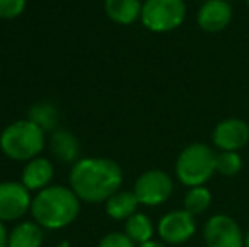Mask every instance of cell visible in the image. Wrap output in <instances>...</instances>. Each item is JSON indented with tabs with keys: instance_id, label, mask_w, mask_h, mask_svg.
<instances>
[{
	"instance_id": "cell-1",
	"label": "cell",
	"mask_w": 249,
	"mask_h": 247,
	"mask_svg": "<svg viewBox=\"0 0 249 247\" xmlns=\"http://www.w3.org/2000/svg\"><path fill=\"white\" fill-rule=\"evenodd\" d=\"M124 181L122 168L110 158H80L70 171V188L82 201L102 203Z\"/></svg>"
},
{
	"instance_id": "cell-2",
	"label": "cell",
	"mask_w": 249,
	"mask_h": 247,
	"mask_svg": "<svg viewBox=\"0 0 249 247\" xmlns=\"http://www.w3.org/2000/svg\"><path fill=\"white\" fill-rule=\"evenodd\" d=\"M80 198L71 188L51 185L37 191L31 203V214L43 229L59 231L76 220L80 214Z\"/></svg>"
},
{
	"instance_id": "cell-3",
	"label": "cell",
	"mask_w": 249,
	"mask_h": 247,
	"mask_svg": "<svg viewBox=\"0 0 249 247\" xmlns=\"http://www.w3.org/2000/svg\"><path fill=\"white\" fill-rule=\"evenodd\" d=\"M46 132L26 120H16L9 124L0 134V151L12 161H31L44 151Z\"/></svg>"
},
{
	"instance_id": "cell-4",
	"label": "cell",
	"mask_w": 249,
	"mask_h": 247,
	"mask_svg": "<svg viewBox=\"0 0 249 247\" xmlns=\"http://www.w3.org/2000/svg\"><path fill=\"white\" fill-rule=\"evenodd\" d=\"M217 173V154L203 142L188 144L178 154L175 175L181 185L194 188L203 186Z\"/></svg>"
},
{
	"instance_id": "cell-5",
	"label": "cell",
	"mask_w": 249,
	"mask_h": 247,
	"mask_svg": "<svg viewBox=\"0 0 249 247\" xmlns=\"http://www.w3.org/2000/svg\"><path fill=\"white\" fill-rule=\"evenodd\" d=\"M187 19L185 0H144L141 22L154 34H164L178 29Z\"/></svg>"
},
{
	"instance_id": "cell-6",
	"label": "cell",
	"mask_w": 249,
	"mask_h": 247,
	"mask_svg": "<svg viewBox=\"0 0 249 247\" xmlns=\"http://www.w3.org/2000/svg\"><path fill=\"white\" fill-rule=\"evenodd\" d=\"M175 183L171 176L163 169H148L134 183V195L139 205L144 207H160L171 198Z\"/></svg>"
},
{
	"instance_id": "cell-7",
	"label": "cell",
	"mask_w": 249,
	"mask_h": 247,
	"mask_svg": "<svg viewBox=\"0 0 249 247\" xmlns=\"http://www.w3.org/2000/svg\"><path fill=\"white\" fill-rule=\"evenodd\" d=\"M202 239L205 247H244V232L239 222L227 214H215L207 218Z\"/></svg>"
},
{
	"instance_id": "cell-8",
	"label": "cell",
	"mask_w": 249,
	"mask_h": 247,
	"mask_svg": "<svg viewBox=\"0 0 249 247\" xmlns=\"http://www.w3.org/2000/svg\"><path fill=\"white\" fill-rule=\"evenodd\" d=\"M197 232V222L192 214H188L185 208L166 212L158 220L156 234L161 242L170 247L187 244Z\"/></svg>"
},
{
	"instance_id": "cell-9",
	"label": "cell",
	"mask_w": 249,
	"mask_h": 247,
	"mask_svg": "<svg viewBox=\"0 0 249 247\" xmlns=\"http://www.w3.org/2000/svg\"><path fill=\"white\" fill-rule=\"evenodd\" d=\"M31 191L20 181L0 183V222H14L31 212Z\"/></svg>"
},
{
	"instance_id": "cell-10",
	"label": "cell",
	"mask_w": 249,
	"mask_h": 247,
	"mask_svg": "<svg viewBox=\"0 0 249 247\" xmlns=\"http://www.w3.org/2000/svg\"><path fill=\"white\" fill-rule=\"evenodd\" d=\"M212 142L220 151L239 152L249 142V125L243 119L231 117L224 119L213 127Z\"/></svg>"
},
{
	"instance_id": "cell-11",
	"label": "cell",
	"mask_w": 249,
	"mask_h": 247,
	"mask_svg": "<svg viewBox=\"0 0 249 247\" xmlns=\"http://www.w3.org/2000/svg\"><path fill=\"white\" fill-rule=\"evenodd\" d=\"M232 7L227 0H205L197 10V26L203 33L215 34L232 22Z\"/></svg>"
},
{
	"instance_id": "cell-12",
	"label": "cell",
	"mask_w": 249,
	"mask_h": 247,
	"mask_svg": "<svg viewBox=\"0 0 249 247\" xmlns=\"http://www.w3.org/2000/svg\"><path fill=\"white\" fill-rule=\"evenodd\" d=\"M53 176H54V166L48 158H37L31 159L26 163L20 175V183L29 191H41L44 188L51 186Z\"/></svg>"
},
{
	"instance_id": "cell-13",
	"label": "cell",
	"mask_w": 249,
	"mask_h": 247,
	"mask_svg": "<svg viewBox=\"0 0 249 247\" xmlns=\"http://www.w3.org/2000/svg\"><path fill=\"white\" fill-rule=\"evenodd\" d=\"M50 149L58 161L75 165L80 159V141L68 129H56L51 134Z\"/></svg>"
},
{
	"instance_id": "cell-14",
	"label": "cell",
	"mask_w": 249,
	"mask_h": 247,
	"mask_svg": "<svg viewBox=\"0 0 249 247\" xmlns=\"http://www.w3.org/2000/svg\"><path fill=\"white\" fill-rule=\"evenodd\" d=\"M105 16L119 26H131L141 20V0H104Z\"/></svg>"
},
{
	"instance_id": "cell-15",
	"label": "cell",
	"mask_w": 249,
	"mask_h": 247,
	"mask_svg": "<svg viewBox=\"0 0 249 247\" xmlns=\"http://www.w3.org/2000/svg\"><path fill=\"white\" fill-rule=\"evenodd\" d=\"M139 201L136 198L134 191L127 190H119L114 193L107 201H105V212L110 218L114 220H127L129 217L138 212Z\"/></svg>"
},
{
	"instance_id": "cell-16",
	"label": "cell",
	"mask_w": 249,
	"mask_h": 247,
	"mask_svg": "<svg viewBox=\"0 0 249 247\" xmlns=\"http://www.w3.org/2000/svg\"><path fill=\"white\" fill-rule=\"evenodd\" d=\"M43 227L36 222H20L9 234V247H41Z\"/></svg>"
},
{
	"instance_id": "cell-17",
	"label": "cell",
	"mask_w": 249,
	"mask_h": 247,
	"mask_svg": "<svg viewBox=\"0 0 249 247\" xmlns=\"http://www.w3.org/2000/svg\"><path fill=\"white\" fill-rule=\"evenodd\" d=\"M124 232L136 246H141L144 242L153 241L156 227H154L149 215L142 214V212H136L132 217H129L125 220Z\"/></svg>"
},
{
	"instance_id": "cell-18",
	"label": "cell",
	"mask_w": 249,
	"mask_h": 247,
	"mask_svg": "<svg viewBox=\"0 0 249 247\" xmlns=\"http://www.w3.org/2000/svg\"><path fill=\"white\" fill-rule=\"evenodd\" d=\"M27 119L39 125L44 132H54L59 124V110L53 102L43 100V102H37L31 107Z\"/></svg>"
},
{
	"instance_id": "cell-19",
	"label": "cell",
	"mask_w": 249,
	"mask_h": 247,
	"mask_svg": "<svg viewBox=\"0 0 249 247\" xmlns=\"http://www.w3.org/2000/svg\"><path fill=\"white\" fill-rule=\"evenodd\" d=\"M210 205H212V193L205 185L188 188V191L183 197V208L194 217L205 214L210 208Z\"/></svg>"
},
{
	"instance_id": "cell-20",
	"label": "cell",
	"mask_w": 249,
	"mask_h": 247,
	"mask_svg": "<svg viewBox=\"0 0 249 247\" xmlns=\"http://www.w3.org/2000/svg\"><path fill=\"white\" fill-rule=\"evenodd\" d=\"M243 169V158L239 152L234 151H220L217 154V173L226 178H232V176L239 175Z\"/></svg>"
},
{
	"instance_id": "cell-21",
	"label": "cell",
	"mask_w": 249,
	"mask_h": 247,
	"mask_svg": "<svg viewBox=\"0 0 249 247\" xmlns=\"http://www.w3.org/2000/svg\"><path fill=\"white\" fill-rule=\"evenodd\" d=\"M27 7V0H0V19L12 20L22 16Z\"/></svg>"
},
{
	"instance_id": "cell-22",
	"label": "cell",
	"mask_w": 249,
	"mask_h": 247,
	"mask_svg": "<svg viewBox=\"0 0 249 247\" xmlns=\"http://www.w3.org/2000/svg\"><path fill=\"white\" fill-rule=\"evenodd\" d=\"M99 247H138V246L125 235V232H110V234L104 235L100 239Z\"/></svg>"
},
{
	"instance_id": "cell-23",
	"label": "cell",
	"mask_w": 249,
	"mask_h": 247,
	"mask_svg": "<svg viewBox=\"0 0 249 247\" xmlns=\"http://www.w3.org/2000/svg\"><path fill=\"white\" fill-rule=\"evenodd\" d=\"M0 247H9V232L3 222H0Z\"/></svg>"
},
{
	"instance_id": "cell-24",
	"label": "cell",
	"mask_w": 249,
	"mask_h": 247,
	"mask_svg": "<svg viewBox=\"0 0 249 247\" xmlns=\"http://www.w3.org/2000/svg\"><path fill=\"white\" fill-rule=\"evenodd\" d=\"M138 247H170L168 244H164V242H161V241H149V242H144V244H141V246H138Z\"/></svg>"
},
{
	"instance_id": "cell-25",
	"label": "cell",
	"mask_w": 249,
	"mask_h": 247,
	"mask_svg": "<svg viewBox=\"0 0 249 247\" xmlns=\"http://www.w3.org/2000/svg\"><path fill=\"white\" fill-rule=\"evenodd\" d=\"M244 247H249V229L248 232H244Z\"/></svg>"
},
{
	"instance_id": "cell-26",
	"label": "cell",
	"mask_w": 249,
	"mask_h": 247,
	"mask_svg": "<svg viewBox=\"0 0 249 247\" xmlns=\"http://www.w3.org/2000/svg\"><path fill=\"white\" fill-rule=\"evenodd\" d=\"M56 247H71V246H70V242H59V244L58 246H56Z\"/></svg>"
},
{
	"instance_id": "cell-27",
	"label": "cell",
	"mask_w": 249,
	"mask_h": 247,
	"mask_svg": "<svg viewBox=\"0 0 249 247\" xmlns=\"http://www.w3.org/2000/svg\"><path fill=\"white\" fill-rule=\"evenodd\" d=\"M246 5H248V10H249V0H246Z\"/></svg>"
},
{
	"instance_id": "cell-28",
	"label": "cell",
	"mask_w": 249,
	"mask_h": 247,
	"mask_svg": "<svg viewBox=\"0 0 249 247\" xmlns=\"http://www.w3.org/2000/svg\"><path fill=\"white\" fill-rule=\"evenodd\" d=\"M227 2H234V0H227Z\"/></svg>"
}]
</instances>
